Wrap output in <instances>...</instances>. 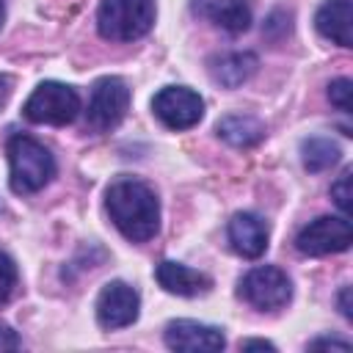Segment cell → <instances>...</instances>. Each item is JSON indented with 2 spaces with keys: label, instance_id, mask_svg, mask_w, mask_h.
<instances>
[{
  "label": "cell",
  "instance_id": "cell-1",
  "mask_svg": "<svg viewBox=\"0 0 353 353\" xmlns=\"http://www.w3.org/2000/svg\"><path fill=\"white\" fill-rule=\"evenodd\" d=\"M105 207L116 229L132 243H146L160 229V204L146 182L116 179L105 193Z\"/></svg>",
  "mask_w": 353,
  "mask_h": 353
},
{
  "label": "cell",
  "instance_id": "cell-2",
  "mask_svg": "<svg viewBox=\"0 0 353 353\" xmlns=\"http://www.w3.org/2000/svg\"><path fill=\"white\" fill-rule=\"evenodd\" d=\"M6 154L11 165L14 193H36L55 176V157L30 135H11L6 143Z\"/></svg>",
  "mask_w": 353,
  "mask_h": 353
},
{
  "label": "cell",
  "instance_id": "cell-3",
  "mask_svg": "<svg viewBox=\"0 0 353 353\" xmlns=\"http://www.w3.org/2000/svg\"><path fill=\"white\" fill-rule=\"evenodd\" d=\"M154 25V0H102L97 28L108 41H135Z\"/></svg>",
  "mask_w": 353,
  "mask_h": 353
},
{
  "label": "cell",
  "instance_id": "cell-4",
  "mask_svg": "<svg viewBox=\"0 0 353 353\" xmlns=\"http://www.w3.org/2000/svg\"><path fill=\"white\" fill-rule=\"evenodd\" d=\"M22 113L33 124L63 127V124L74 121V116L80 113V97H77V91L72 85L47 80V83H39L33 88V94L25 99Z\"/></svg>",
  "mask_w": 353,
  "mask_h": 353
},
{
  "label": "cell",
  "instance_id": "cell-5",
  "mask_svg": "<svg viewBox=\"0 0 353 353\" xmlns=\"http://www.w3.org/2000/svg\"><path fill=\"white\" fill-rule=\"evenodd\" d=\"M240 298L248 301L254 309L273 312V309H281L292 298V284L284 270L273 265H259V268H251L240 279Z\"/></svg>",
  "mask_w": 353,
  "mask_h": 353
},
{
  "label": "cell",
  "instance_id": "cell-6",
  "mask_svg": "<svg viewBox=\"0 0 353 353\" xmlns=\"http://www.w3.org/2000/svg\"><path fill=\"white\" fill-rule=\"evenodd\" d=\"M130 108V88L124 80L119 77H102L94 83L91 88V99H88V110H85V121L94 132H108L113 130Z\"/></svg>",
  "mask_w": 353,
  "mask_h": 353
},
{
  "label": "cell",
  "instance_id": "cell-7",
  "mask_svg": "<svg viewBox=\"0 0 353 353\" xmlns=\"http://www.w3.org/2000/svg\"><path fill=\"white\" fill-rule=\"evenodd\" d=\"M353 240L350 223L347 218H334V215H323L314 218L312 223H306L298 237H295V248L306 256H325V254H339L347 251Z\"/></svg>",
  "mask_w": 353,
  "mask_h": 353
},
{
  "label": "cell",
  "instance_id": "cell-8",
  "mask_svg": "<svg viewBox=\"0 0 353 353\" xmlns=\"http://www.w3.org/2000/svg\"><path fill=\"white\" fill-rule=\"evenodd\" d=\"M152 110L168 130H190L204 116V99L185 85H165L154 94Z\"/></svg>",
  "mask_w": 353,
  "mask_h": 353
},
{
  "label": "cell",
  "instance_id": "cell-9",
  "mask_svg": "<svg viewBox=\"0 0 353 353\" xmlns=\"http://www.w3.org/2000/svg\"><path fill=\"white\" fill-rule=\"evenodd\" d=\"M138 312H141V298L135 287H130L127 281H110L102 287L97 298V320L102 328L113 331L132 325L138 320Z\"/></svg>",
  "mask_w": 353,
  "mask_h": 353
},
{
  "label": "cell",
  "instance_id": "cell-10",
  "mask_svg": "<svg viewBox=\"0 0 353 353\" xmlns=\"http://www.w3.org/2000/svg\"><path fill=\"white\" fill-rule=\"evenodd\" d=\"M165 345L182 353H215L223 350V331L196 320H174L165 325Z\"/></svg>",
  "mask_w": 353,
  "mask_h": 353
},
{
  "label": "cell",
  "instance_id": "cell-11",
  "mask_svg": "<svg viewBox=\"0 0 353 353\" xmlns=\"http://www.w3.org/2000/svg\"><path fill=\"white\" fill-rule=\"evenodd\" d=\"M229 240L237 254H243L245 259H256L268 248V226L254 212H237L229 221Z\"/></svg>",
  "mask_w": 353,
  "mask_h": 353
},
{
  "label": "cell",
  "instance_id": "cell-12",
  "mask_svg": "<svg viewBox=\"0 0 353 353\" xmlns=\"http://www.w3.org/2000/svg\"><path fill=\"white\" fill-rule=\"evenodd\" d=\"M314 25L320 30V36H325L328 41L339 44V47H350L353 44V8L350 0H325L317 8Z\"/></svg>",
  "mask_w": 353,
  "mask_h": 353
},
{
  "label": "cell",
  "instance_id": "cell-13",
  "mask_svg": "<svg viewBox=\"0 0 353 353\" xmlns=\"http://www.w3.org/2000/svg\"><path fill=\"white\" fill-rule=\"evenodd\" d=\"M193 8L229 33H243L251 25V0H196Z\"/></svg>",
  "mask_w": 353,
  "mask_h": 353
},
{
  "label": "cell",
  "instance_id": "cell-14",
  "mask_svg": "<svg viewBox=\"0 0 353 353\" xmlns=\"http://www.w3.org/2000/svg\"><path fill=\"white\" fill-rule=\"evenodd\" d=\"M154 276H157V281H160V287H163L165 292L185 295V298L201 295V292H207L210 284H212L210 276H204V273H199V270H193V268H188V265H182V262H171V259L160 262L157 270H154Z\"/></svg>",
  "mask_w": 353,
  "mask_h": 353
},
{
  "label": "cell",
  "instance_id": "cell-15",
  "mask_svg": "<svg viewBox=\"0 0 353 353\" xmlns=\"http://www.w3.org/2000/svg\"><path fill=\"white\" fill-rule=\"evenodd\" d=\"M215 132L234 149H248V146H256L262 138H265V124L254 116H243V113H232V116H223L215 127Z\"/></svg>",
  "mask_w": 353,
  "mask_h": 353
},
{
  "label": "cell",
  "instance_id": "cell-16",
  "mask_svg": "<svg viewBox=\"0 0 353 353\" xmlns=\"http://www.w3.org/2000/svg\"><path fill=\"white\" fill-rule=\"evenodd\" d=\"M256 66H259V61H256L254 52H229V55L212 61L210 74H212V80H215L218 85H223V88H237V85H243V83L256 72Z\"/></svg>",
  "mask_w": 353,
  "mask_h": 353
},
{
  "label": "cell",
  "instance_id": "cell-17",
  "mask_svg": "<svg viewBox=\"0 0 353 353\" xmlns=\"http://www.w3.org/2000/svg\"><path fill=\"white\" fill-rule=\"evenodd\" d=\"M339 146L331 138H309L301 143V160L306 165V171H325L331 165L339 163Z\"/></svg>",
  "mask_w": 353,
  "mask_h": 353
},
{
  "label": "cell",
  "instance_id": "cell-18",
  "mask_svg": "<svg viewBox=\"0 0 353 353\" xmlns=\"http://www.w3.org/2000/svg\"><path fill=\"white\" fill-rule=\"evenodd\" d=\"M350 94H353V83H350L347 77H339V80H334V83L328 85V99H331V105H336L342 113H350V110H353Z\"/></svg>",
  "mask_w": 353,
  "mask_h": 353
},
{
  "label": "cell",
  "instance_id": "cell-19",
  "mask_svg": "<svg viewBox=\"0 0 353 353\" xmlns=\"http://www.w3.org/2000/svg\"><path fill=\"white\" fill-rule=\"evenodd\" d=\"M14 287H17V265L11 262V256L0 251V303L11 298Z\"/></svg>",
  "mask_w": 353,
  "mask_h": 353
},
{
  "label": "cell",
  "instance_id": "cell-20",
  "mask_svg": "<svg viewBox=\"0 0 353 353\" xmlns=\"http://www.w3.org/2000/svg\"><path fill=\"white\" fill-rule=\"evenodd\" d=\"M331 199L336 201V207L347 215L350 212V199H353V193H350V168H345L342 174H339V179L331 185Z\"/></svg>",
  "mask_w": 353,
  "mask_h": 353
},
{
  "label": "cell",
  "instance_id": "cell-21",
  "mask_svg": "<svg viewBox=\"0 0 353 353\" xmlns=\"http://www.w3.org/2000/svg\"><path fill=\"white\" fill-rule=\"evenodd\" d=\"M19 345H22V342H19L17 331H11L8 325L0 323V353H3V350H17Z\"/></svg>",
  "mask_w": 353,
  "mask_h": 353
},
{
  "label": "cell",
  "instance_id": "cell-22",
  "mask_svg": "<svg viewBox=\"0 0 353 353\" xmlns=\"http://www.w3.org/2000/svg\"><path fill=\"white\" fill-rule=\"evenodd\" d=\"M309 347H312V350H314V347H336V350H350V345H347V342H342V339H331V336L314 339V342H309Z\"/></svg>",
  "mask_w": 353,
  "mask_h": 353
},
{
  "label": "cell",
  "instance_id": "cell-23",
  "mask_svg": "<svg viewBox=\"0 0 353 353\" xmlns=\"http://www.w3.org/2000/svg\"><path fill=\"white\" fill-rule=\"evenodd\" d=\"M339 309H342V314L347 320L353 317V312H350V287H342V292H339Z\"/></svg>",
  "mask_w": 353,
  "mask_h": 353
},
{
  "label": "cell",
  "instance_id": "cell-24",
  "mask_svg": "<svg viewBox=\"0 0 353 353\" xmlns=\"http://www.w3.org/2000/svg\"><path fill=\"white\" fill-rule=\"evenodd\" d=\"M243 350H276V347L265 339H248V342H243Z\"/></svg>",
  "mask_w": 353,
  "mask_h": 353
},
{
  "label": "cell",
  "instance_id": "cell-25",
  "mask_svg": "<svg viewBox=\"0 0 353 353\" xmlns=\"http://www.w3.org/2000/svg\"><path fill=\"white\" fill-rule=\"evenodd\" d=\"M8 97H11V80L6 74H0V108L8 102Z\"/></svg>",
  "mask_w": 353,
  "mask_h": 353
},
{
  "label": "cell",
  "instance_id": "cell-26",
  "mask_svg": "<svg viewBox=\"0 0 353 353\" xmlns=\"http://www.w3.org/2000/svg\"><path fill=\"white\" fill-rule=\"evenodd\" d=\"M3 22H6V3L0 0V28H3Z\"/></svg>",
  "mask_w": 353,
  "mask_h": 353
}]
</instances>
